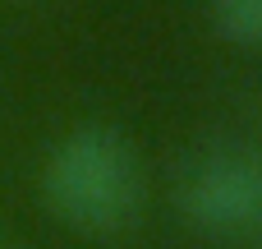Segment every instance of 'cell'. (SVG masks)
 <instances>
[{
	"label": "cell",
	"mask_w": 262,
	"mask_h": 249,
	"mask_svg": "<svg viewBox=\"0 0 262 249\" xmlns=\"http://www.w3.org/2000/svg\"><path fill=\"white\" fill-rule=\"evenodd\" d=\"M41 203L78 236H115L143 208V162L111 125H74L41 162Z\"/></svg>",
	"instance_id": "cell-1"
},
{
	"label": "cell",
	"mask_w": 262,
	"mask_h": 249,
	"mask_svg": "<svg viewBox=\"0 0 262 249\" xmlns=\"http://www.w3.org/2000/svg\"><path fill=\"white\" fill-rule=\"evenodd\" d=\"M180 213L193 231L230 240L262 226V152L221 148L189 166L180 180Z\"/></svg>",
	"instance_id": "cell-2"
},
{
	"label": "cell",
	"mask_w": 262,
	"mask_h": 249,
	"mask_svg": "<svg viewBox=\"0 0 262 249\" xmlns=\"http://www.w3.org/2000/svg\"><path fill=\"white\" fill-rule=\"evenodd\" d=\"M212 23L235 46H262V0H212Z\"/></svg>",
	"instance_id": "cell-3"
}]
</instances>
